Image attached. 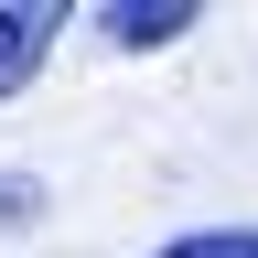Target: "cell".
Returning <instances> with one entry per match:
<instances>
[{
    "instance_id": "cell-1",
    "label": "cell",
    "mask_w": 258,
    "mask_h": 258,
    "mask_svg": "<svg viewBox=\"0 0 258 258\" xmlns=\"http://www.w3.org/2000/svg\"><path fill=\"white\" fill-rule=\"evenodd\" d=\"M64 22H76V11H54V0H0V97H22L54 64V32Z\"/></svg>"
},
{
    "instance_id": "cell-2",
    "label": "cell",
    "mask_w": 258,
    "mask_h": 258,
    "mask_svg": "<svg viewBox=\"0 0 258 258\" xmlns=\"http://www.w3.org/2000/svg\"><path fill=\"white\" fill-rule=\"evenodd\" d=\"M86 22L108 32L118 54H161V43H183L205 11H194V0H108V11H86Z\"/></svg>"
},
{
    "instance_id": "cell-3",
    "label": "cell",
    "mask_w": 258,
    "mask_h": 258,
    "mask_svg": "<svg viewBox=\"0 0 258 258\" xmlns=\"http://www.w3.org/2000/svg\"><path fill=\"white\" fill-rule=\"evenodd\" d=\"M151 258H258V226H194V237H161Z\"/></svg>"
},
{
    "instance_id": "cell-4",
    "label": "cell",
    "mask_w": 258,
    "mask_h": 258,
    "mask_svg": "<svg viewBox=\"0 0 258 258\" xmlns=\"http://www.w3.org/2000/svg\"><path fill=\"white\" fill-rule=\"evenodd\" d=\"M32 215H43V183H32V172H11V161H0V237H22Z\"/></svg>"
}]
</instances>
